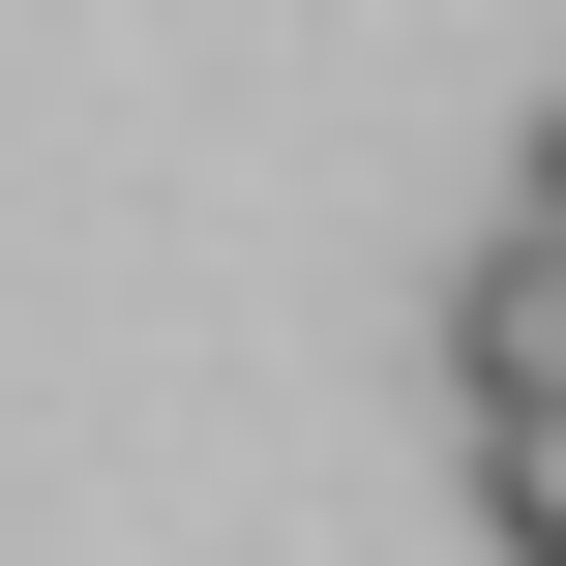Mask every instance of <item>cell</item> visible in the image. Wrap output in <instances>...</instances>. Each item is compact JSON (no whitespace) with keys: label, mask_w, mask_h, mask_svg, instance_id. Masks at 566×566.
Masks as SVG:
<instances>
[{"label":"cell","mask_w":566,"mask_h":566,"mask_svg":"<svg viewBox=\"0 0 566 566\" xmlns=\"http://www.w3.org/2000/svg\"><path fill=\"white\" fill-rule=\"evenodd\" d=\"M566 388V239H478L448 269V418H537Z\"/></svg>","instance_id":"obj_1"},{"label":"cell","mask_w":566,"mask_h":566,"mask_svg":"<svg viewBox=\"0 0 566 566\" xmlns=\"http://www.w3.org/2000/svg\"><path fill=\"white\" fill-rule=\"evenodd\" d=\"M478 537H507V566H566V388H537V418H478Z\"/></svg>","instance_id":"obj_2"},{"label":"cell","mask_w":566,"mask_h":566,"mask_svg":"<svg viewBox=\"0 0 566 566\" xmlns=\"http://www.w3.org/2000/svg\"><path fill=\"white\" fill-rule=\"evenodd\" d=\"M507 239H566V90H537V149H507Z\"/></svg>","instance_id":"obj_3"}]
</instances>
